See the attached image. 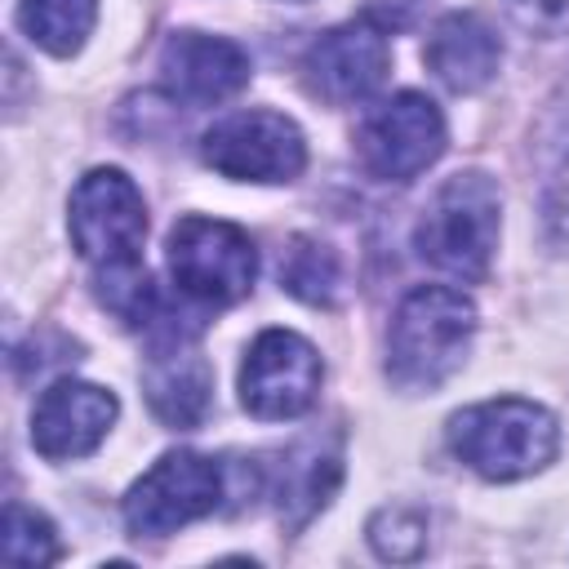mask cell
Returning a JSON list of instances; mask_svg holds the SVG:
<instances>
[{"label":"cell","mask_w":569,"mask_h":569,"mask_svg":"<svg viewBox=\"0 0 569 569\" xmlns=\"http://www.w3.org/2000/svg\"><path fill=\"white\" fill-rule=\"evenodd\" d=\"M476 338V307L462 289L418 284L391 316L387 329V373L405 391H436L462 369Z\"/></svg>","instance_id":"6da1fadb"},{"label":"cell","mask_w":569,"mask_h":569,"mask_svg":"<svg viewBox=\"0 0 569 569\" xmlns=\"http://www.w3.org/2000/svg\"><path fill=\"white\" fill-rule=\"evenodd\" d=\"M449 449L485 480H520L556 458L560 427L542 405L498 396L449 418Z\"/></svg>","instance_id":"7a4b0ae2"},{"label":"cell","mask_w":569,"mask_h":569,"mask_svg":"<svg viewBox=\"0 0 569 569\" xmlns=\"http://www.w3.org/2000/svg\"><path fill=\"white\" fill-rule=\"evenodd\" d=\"M502 196L485 173H453L418 218L413 244L422 262L453 280H480L498 244Z\"/></svg>","instance_id":"3957f363"},{"label":"cell","mask_w":569,"mask_h":569,"mask_svg":"<svg viewBox=\"0 0 569 569\" xmlns=\"http://www.w3.org/2000/svg\"><path fill=\"white\" fill-rule=\"evenodd\" d=\"M169 276L182 298L204 307L240 302L253 289L258 276V249L253 240L222 218H182L169 231Z\"/></svg>","instance_id":"277c9868"},{"label":"cell","mask_w":569,"mask_h":569,"mask_svg":"<svg viewBox=\"0 0 569 569\" xmlns=\"http://www.w3.org/2000/svg\"><path fill=\"white\" fill-rule=\"evenodd\" d=\"M71 244L98 271L142 262L147 236V204L129 173L120 169H89L71 191Z\"/></svg>","instance_id":"5b68a950"},{"label":"cell","mask_w":569,"mask_h":569,"mask_svg":"<svg viewBox=\"0 0 569 569\" xmlns=\"http://www.w3.org/2000/svg\"><path fill=\"white\" fill-rule=\"evenodd\" d=\"M222 489H227V471L218 458L196 449H173L124 493V525L138 538H169L182 525L209 516L222 502Z\"/></svg>","instance_id":"8992f818"},{"label":"cell","mask_w":569,"mask_h":569,"mask_svg":"<svg viewBox=\"0 0 569 569\" xmlns=\"http://www.w3.org/2000/svg\"><path fill=\"white\" fill-rule=\"evenodd\" d=\"M360 164L382 182H409L445 151V116L427 93L400 89L378 102L356 133Z\"/></svg>","instance_id":"52a82bcc"},{"label":"cell","mask_w":569,"mask_h":569,"mask_svg":"<svg viewBox=\"0 0 569 569\" xmlns=\"http://www.w3.org/2000/svg\"><path fill=\"white\" fill-rule=\"evenodd\" d=\"M200 156L236 182H289L307 164V142L280 111H231L200 138Z\"/></svg>","instance_id":"ba28073f"},{"label":"cell","mask_w":569,"mask_h":569,"mask_svg":"<svg viewBox=\"0 0 569 569\" xmlns=\"http://www.w3.org/2000/svg\"><path fill=\"white\" fill-rule=\"evenodd\" d=\"M320 356L293 329H262L240 365V405L253 418H298L320 396Z\"/></svg>","instance_id":"9c48e42d"},{"label":"cell","mask_w":569,"mask_h":569,"mask_svg":"<svg viewBox=\"0 0 569 569\" xmlns=\"http://www.w3.org/2000/svg\"><path fill=\"white\" fill-rule=\"evenodd\" d=\"M387 62H391V49H387L382 27L342 22L311 40V49L302 58V76L316 98H325L333 107H351L387 80Z\"/></svg>","instance_id":"30bf717a"},{"label":"cell","mask_w":569,"mask_h":569,"mask_svg":"<svg viewBox=\"0 0 569 569\" xmlns=\"http://www.w3.org/2000/svg\"><path fill=\"white\" fill-rule=\"evenodd\" d=\"M120 405L107 387L98 382H80V378H58L31 413V445L36 453H44L49 462H67V458H84L102 445V436L111 431Z\"/></svg>","instance_id":"8fae6325"},{"label":"cell","mask_w":569,"mask_h":569,"mask_svg":"<svg viewBox=\"0 0 569 569\" xmlns=\"http://www.w3.org/2000/svg\"><path fill=\"white\" fill-rule=\"evenodd\" d=\"M160 80L178 102L213 107L249 84V53L222 36L178 31L160 49Z\"/></svg>","instance_id":"7c38bea8"},{"label":"cell","mask_w":569,"mask_h":569,"mask_svg":"<svg viewBox=\"0 0 569 569\" xmlns=\"http://www.w3.org/2000/svg\"><path fill=\"white\" fill-rule=\"evenodd\" d=\"M431 76L453 89V93H476L493 80L498 71V58H502V44L493 36V27L476 13H445L431 36H427V49H422Z\"/></svg>","instance_id":"4fadbf2b"},{"label":"cell","mask_w":569,"mask_h":569,"mask_svg":"<svg viewBox=\"0 0 569 569\" xmlns=\"http://www.w3.org/2000/svg\"><path fill=\"white\" fill-rule=\"evenodd\" d=\"M147 400L156 409L160 422L169 427H196L209 413V391H213V373L204 365V356L187 351L182 342H173V351H160L142 378Z\"/></svg>","instance_id":"5bb4252c"},{"label":"cell","mask_w":569,"mask_h":569,"mask_svg":"<svg viewBox=\"0 0 569 569\" xmlns=\"http://www.w3.org/2000/svg\"><path fill=\"white\" fill-rule=\"evenodd\" d=\"M342 480V458H338V445H320V440H302L284 453V467H280V480H276V507H280V520L289 529L307 525L325 502L329 493L338 489Z\"/></svg>","instance_id":"9a60e30c"},{"label":"cell","mask_w":569,"mask_h":569,"mask_svg":"<svg viewBox=\"0 0 569 569\" xmlns=\"http://www.w3.org/2000/svg\"><path fill=\"white\" fill-rule=\"evenodd\" d=\"M93 18H98V0H22L18 4L22 31L53 58H71L93 31Z\"/></svg>","instance_id":"2e32d148"},{"label":"cell","mask_w":569,"mask_h":569,"mask_svg":"<svg viewBox=\"0 0 569 569\" xmlns=\"http://www.w3.org/2000/svg\"><path fill=\"white\" fill-rule=\"evenodd\" d=\"M280 284L302 298V302H316V307H329L333 302V289H338V258L311 240V236H293L284 258H280Z\"/></svg>","instance_id":"e0dca14e"},{"label":"cell","mask_w":569,"mask_h":569,"mask_svg":"<svg viewBox=\"0 0 569 569\" xmlns=\"http://www.w3.org/2000/svg\"><path fill=\"white\" fill-rule=\"evenodd\" d=\"M0 556H4L9 565H53V560L62 556V547H58L53 525H49L40 511H31V507H22V502H9V507H4Z\"/></svg>","instance_id":"ac0fdd59"},{"label":"cell","mask_w":569,"mask_h":569,"mask_svg":"<svg viewBox=\"0 0 569 569\" xmlns=\"http://www.w3.org/2000/svg\"><path fill=\"white\" fill-rule=\"evenodd\" d=\"M369 542L382 560H413L427 547V520L413 507H382L369 520Z\"/></svg>","instance_id":"d6986e66"}]
</instances>
